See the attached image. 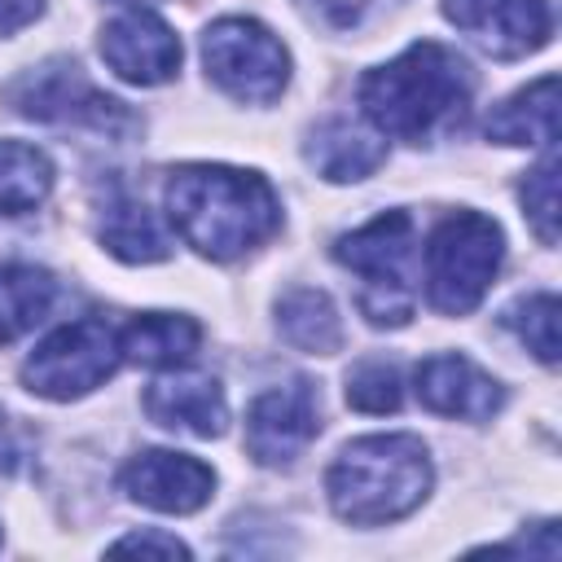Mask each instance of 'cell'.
I'll return each mask as SVG.
<instances>
[{
    "mask_svg": "<svg viewBox=\"0 0 562 562\" xmlns=\"http://www.w3.org/2000/svg\"><path fill=\"white\" fill-rule=\"evenodd\" d=\"M101 57L119 79L154 88L180 70V40L158 13L132 9L101 31Z\"/></svg>",
    "mask_w": 562,
    "mask_h": 562,
    "instance_id": "8fae6325",
    "label": "cell"
},
{
    "mask_svg": "<svg viewBox=\"0 0 562 562\" xmlns=\"http://www.w3.org/2000/svg\"><path fill=\"white\" fill-rule=\"evenodd\" d=\"M505 255L501 228L479 211H452L426 246V294L435 312L465 316L487 294Z\"/></svg>",
    "mask_w": 562,
    "mask_h": 562,
    "instance_id": "5b68a950",
    "label": "cell"
},
{
    "mask_svg": "<svg viewBox=\"0 0 562 562\" xmlns=\"http://www.w3.org/2000/svg\"><path fill=\"white\" fill-rule=\"evenodd\" d=\"M404 400V386H400V373L395 364L386 360H364L351 369L347 378V404L360 408V413H395Z\"/></svg>",
    "mask_w": 562,
    "mask_h": 562,
    "instance_id": "603a6c76",
    "label": "cell"
},
{
    "mask_svg": "<svg viewBox=\"0 0 562 562\" xmlns=\"http://www.w3.org/2000/svg\"><path fill=\"white\" fill-rule=\"evenodd\" d=\"M26 457H31V430H26L18 417L0 413V474L22 470Z\"/></svg>",
    "mask_w": 562,
    "mask_h": 562,
    "instance_id": "484cf974",
    "label": "cell"
},
{
    "mask_svg": "<svg viewBox=\"0 0 562 562\" xmlns=\"http://www.w3.org/2000/svg\"><path fill=\"white\" fill-rule=\"evenodd\" d=\"M413 220L404 211H382L364 228L338 237L334 259L351 268L360 285V312L373 325H404L413 316Z\"/></svg>",
    "mask_w": 562,
    "mask_h": 562,
    "instance_id": "277c9868",
    "label": "cell"
},
{
    "mask_svg": "<svg viewBox=\"0 0 562 562\" xmlns=\"http://www.w3.org/2000/svg\"><path fill=\"white\" fill-rule=\"evenodd\" d=\"M487 136L501 145H553L558 140V75H544L501 101L487 114Z\"/></svg>",
    "mask_w": 562,
    "mask_h": 562,
    "instance_id": "2e32d148",
    "label": "cell"
},
{
    "mask_svg": "<svg viewBox=\"0 0 562 562\" xmlns=\"http://www.w3.org/2000/svg\"><path fill=\"white\" fill-rule=\"evenodd\" d=\"M215 474L189 452L149 448L123 465V492L158 514H193L211 501Z\"/></svg>",
    "mask_w": 562,
    "mask_h": 562,
    "instance_id": "7c38bea8",
    "label": "cell"
},
{
    "mask_svg": "<svg viewBox=\"0 0 562 562\" xmlns=\"http://www.w3.org/2000/svg\"><path fill=\"white\" fill-rule=\"evenodd\" d=\"M198 342H202L198 321L193 316H176V312H145V316H132L119 329L123 360L145 364V369H176V364L193 360Z\"/></svg>",
    "mask_w": 562,
    "mask_h": 562,
    "instance_id": "9a60e30c",
    "label": "cell"
},
{
    "mask_svg": "<svg viewBox=\"0 0 562 562\" xmlns=\"http://www.w3.org/2000/svg\"><path fill=\"white\" fill-rule=\"evenodd\" d=\"M470 92V66L452 48L422 40L360 79V110L378 127V136L422 145L465 114Z\"/></svg>",
    "mask_w": 562,
    "mask_h": 562,
    "instance_id": "7a4b0ae2",
    "label": "cell"
},
{
    "mask_svg": "<svg viewBox=\"0 0 562 562\" xmlns=\"http://www.w3.org/2000/svg\"><path fill=\"white\" fill-rule=\"evenodd\" d=\"M316 435H321V400L303 378L255 395L246 413V448L259 465H290Z\"/></svg>",
    "mask_w": 562,
    "mask_h": 562,
    "instance_id": "9c48e42d",
    "label": "cell"
},
{
    "mask_svg": "<svg viewBox=\"0 0 562 562\" xmlns=\"http://www.w3.org/2000/svg\"><path fill=\"white\" fill-rule=\"evenodd\" d=\"M57 299L53 272L35 263H0V342L22 338L35 329Z\"/></svg>",
    "mask_w": 562,
    "mask_h": 562,
    "instance_id": "d6986e66",
    "label": "cell"
},
{
    "mask_svg": "<svg viewBox=\"0 0 562 562\" xmlns=\"http://www.w3.org/2000/svg\"><path fill=\"white\" fill-rule=\"evenodd\" d=\"M9 101L18 114L40 119V123H70V127H97L105 136H127L136 127V114L92 88L75 61H44L40 70L22 75L9 88Z\"/></svg>",
    "mask_w": 562,
    "mask_h": 562,
    "instance_id": "ba28073f",
    "label": "cell"
},
{
    "mask_svg": "<svg viewBox=\"0 0 562 562\" xmlns=\"http://www.w3.org/2000/svg\"><path fill=\"white\" fill-rule=\"evenodd\" d=\"M448 22L470 35L487 57H527L549 44V0H443Z\"/></svg>",
    "mask_w": 562,
    "mask_h": 562,
    "instance_id": "30bf717a",
    "label": "cell"
},
{
    "mask_svg": "<svg viewBox=\"0 0 562 562\" xmlns=\"http://www.w3.org/2000/svg\"><path fill=\"white\" fill-rule=\"evenodd\" d=\"M386 158V145L378 140V132H364L347 119H329L312 132L307 140V162L325 176V180H364L369 171H378V162Z\"/></svg>",
    "mask_w": 562,
    "mask_h": 562,
    "instance_id": "e0dca14e",
    "label": "cell"
},
{
    "mask_svg": "<svg viewBox=\"0 0 562 562\" xmlns=\"http://www.w3.org/2000/svg\"><path fill=\"white\" fill-rule=\"evenodd\" d=\"M202 61H206V75L228 97L250 101V105L277 101L290 79V53L255 18H220L215 26H206Z\"/></svg>",
    "mask_w": 562,
    "mask_h": 562,
    "instance_id": "52a82bcc",
    "label": "cell"
},
{
    "mask_svg": "<svg viewBox=\"0 0 562 562\" xmlns=\"http://www.w3.org/2000/svg\"><path fill=\"white\" fill-rule=\"evenodd\" d=\"M505 325L518 334V342H522L536 360L558 364V351H562V347H558V299H553L549 290L518 299V303L505 312Z\"/></svg>",
    "mask_w": 562,
    "mask_h": 562,
    "instance_id": "7402d4cb",
    "label": "cell"
},
{
    "mask_svg": "<svg viewBox=\"0 0 562 562\" xmlns=\"http://www.w3.org/2000/svg\"><path fill=\"white\" fill-rule=\"evenodd\" d=\"M145 413L158 426L184 430V435H198V439L224 435V426H228L224 386L211 373H171V378H158L145 391Z\"/></svg>",
    "mask_w": 562,
    "mask_h": 562,
    "instance_id": "5bb4252c",
    "label": "cell"
},
{
    "mask_svg": "<svg viewBox=\"0 0 562 562\" xmlns=\"http://www.w3.org/2000/svg\"><path fill=\"white\" fill-rule=\"evenodd\" d=\"M114 4H154V0H114Z\"/></svg>",
    "mask_w": 562,
    "mask_h": 562,
    "instance_id": "f1b7e54d",
    "label": "cell"
},
{
    "mask_svg": "<svg viewBox=\"0 0 562 562\" xmlns=\"http://www.w3.org/2000/svg\"><path fill=\"white\" fill-rule=\"evenodd\" d=\"M522 206H527V220L536 228V237L544 246L558 241V158L549 149V158L522 180Z\"/></svg>",
    "mask_w": 562,
    "mask_h": 562,
    "instance_id": "cb8c5ba5",
    "label": "cell"
},
{
    "mask_svg": "<svg viewBox=\"0 0 562 562\" xmlns=\"http://www.w3.org/2000/svg\"><path fill=\"white\" fill-rule=\"evenodd\" d=\"M329 505L342 522L378 527L413 514L430 492V457L413 435H364L347 443L325 474Z\"/></svg>",
    "mask_w": 562,
    "mask_h": 562,
    "instance_id": "3957f363",
    "label": "cell"
},
{
    "mask_svg": "<svg viewBox=\"0 0 562 562\" xmlns=\"http://www.w3.org/2000/svg\"><path fill=\"white\" fill-rule=\"evenodd\" d=\"M167 215L176 233L206 259H237L277 233L281 202L255 171L189 162L167 180Z\"/></svg>",
    "mask_w": 562,
    "mask_h": 562,
    "instance_id": "6da1fadb",
    "label": "cell"
},
{
    "mask_svg": "<svg viewBox=\"0 0 562 562\" xmlns=\"http://www.w3.org/2000/svg\"><path fill=\"white\" fill-rule=\"evenodd\" d=\"M40 9H44V0H0V35H13L26 22H35Z\"/></svg>",
    "mask_w": 562,
    "mask_h": 562,
    "instance_id": "83f0119b",
    "label": "cell"
},
{
    "mask_svg": "<svg viewBox=\"0 0 562 562\" xmlns=\"http://www.w3.org/2000/svg\"><path fill=\"white\" fill-rule=\"evenodd\" d=\"M119 329L101 316H79L53 329L22 364V382L44 400H79L119 369Z\"/></svg>",
    "mask_w": 562,
    "mask_h": 562,
    "instance_id": "8992f818",
    "label": "cell"
},
{
    "mask_svg": "<svg viewBox=\"0 0 562 562\" xmlns=\"http://www.w3.org/2000/svg\"><path fill=\"white\" fill-rule=\"evenodd\" d=\"M417 400L439 417L487 422L501 408L505 391L465 356H430L417 364Z\"/></svg>",
    "mask_w": 562,
    "mask_h": 562,
    "instance_id": "4fadbf2b",
    "label": "cell"
},
{
    "mask_svg": "<svg viewBox=\"0 0 562 562\" xmlns=\"http://www.w3.org/2000/svg\"><path fill=\"white\" fill-rule=\"evenodd\" d=\"M53 189V162L26 140H0V215L35 211Z\"/></svg>",
    "mask_w": 562,
    "mask_h": 562,
    "instance_id": "44dd1931",
    "label": "cell"
},
{
    "mask_svg": "<svg viewBox=\"0 0 562 562\" xmlns=\"http://www.w3.org/2000/svg\"><path fill=\"white\" fill-rule=\"evenodd\" d=\"M114 553H167V558H189V544H180L176 536H158V531H136L110 544Z\"/></svg>",
    "mask_w": 562,
    "mask_h": 562,
    "instance_id": "4316f807",
    "label": "cell"
},
{
    "mask_svg": "<svg viewBox=\"0 0 562 562\" xmlns=\"http://www.w3.org/2000/svg\"><path fill=\"white\" fill-rule=\"evenodd\" d=\"M101 241L123 263H158V259L171 255V241H167L162 224L136 198H114L105 206V215H101Z\"/></svg>",
    "mask_w": 562,
    "mask_h": 562,
    "instance_id": "ffe728a7",
    "label": "cell"
},
{
    "mask_svg": "<svg viewBox=\"0 0 562 562\" xmlns=\"http://www.w3.org/2000/svg\"><path fill=\"white\" fill-rule=\"evenodd\" d=\"M321 26H329V31H360V26H369L382 9H391L395 0H299Z\"/></svg>",
    "mask_w": 562,
    "mask_h": 562,
    "instance_id": "d4e9b609",
    "label": "cell"
},
{
    "mask_svg": "<svg viewBox=\"0 0 562 562\" xmlns=\"http://www.w3.org/2000/svg\"><path fill=\"white\" fill-rule=\"evenodd\" d=\"M277 329H281V338L290 347L312 351V356H334L342 347V321H338L329 294L307 290V285L281 294V303H277Z\"/></svg>",
    "mask_w": 562,
    "mask_h": 562,
    "instance_id": "ac0fdd59",
    "label": "cell"
}]
</instances>
